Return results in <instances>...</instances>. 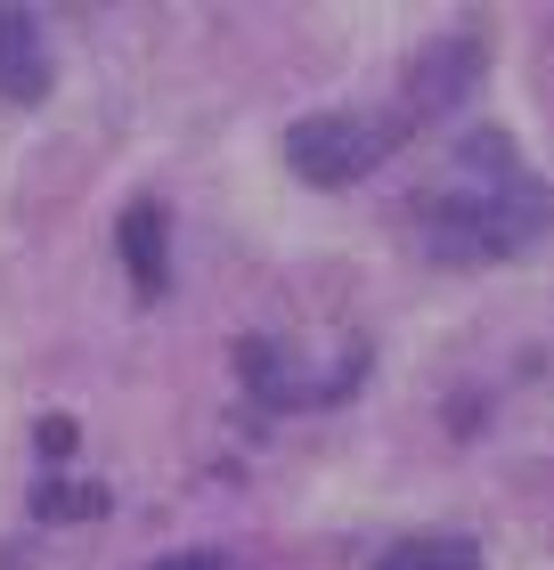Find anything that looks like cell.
<instances>
[{
	"instance_id": "1",
	"label": "cell",
	"mask_w": 554,
	"mask_h": 570,
	"mask_svg": "<svg viewBox=\"0 0 554 570\" xmlns=\"http://www.w3.org/2000/svg\"><path fill=\"white\" fill-rule=\"evenodd\" d=\"M416 237L448 269H489L554 237V188L514 155L506 131H473L448 147V164L416 188Z\"/></svg>"
},
{
	"instance_id": "2",
	"label": "cell",
	"mask_w": 554,
	"mask_h": 570,
	"mask_svg": "<svg viewBox=\"0 0 554 570\" xmlns=\"http://www.w3.org/2000/svg\"><path fill=\"white\" fill-rule=\"evenodd\" d=\"M391 139H400V122H383V115H302L285 131V164L310 188H351L391 155Z\"/></svg>"
},
{
	"instance_id": "3",
	"label": "cell",
	"mask_w": 554,
	"mask_h": 570,
	"mask_svg": "<svg viewBox=\"0 0 554 570\" xmlns=\"http://www.w3.org/2000/svg\"><path fill=\"white\" fill-rule=\"evenodd\" d=\"M482 66H489V49L473 41V33H457V41H432L425 58H416V82H408V122H432V115H448L457 98L482 82Z\"/></svg>"
},
{
	"instance_id": "4",
	"label": "cell",
	"mask_w": 554,
	"mask_h": 570,
	"mask_svg": "<svg viewBox=\"0 0 554 570\" xmlns=\"http://www.w3.org/2000/svg\"><path fill=\"white\" fill-rule=\"evenodd\" d=\"M49 82H58V66H49V41H41L33 9H0V98L41 107Z\"/></svg>"
},
{
	"instance_id": "5",
	"label": "cell",
	"mask_w": 554,
	"mask_h": 570,
	"mask_svg": "<svg viewBox=\"0 0 554 570\" xmlns=\"http://www.w3.org/2000/svg\"><path fill=\"white\" fill-rule=\"evenodd\" d=\"M123 269H130V285H139V302H155L172 285V220H164L155 196H139L123 213Z\"/></svg>"
},
{
	"instance_id": "6",
	"label": "cell",
	"mask_w": 554,
	"mask_h": 570,
	"mask_svg": "<svg viewBox=\"0 0 554 570\" xmlns=\"http://www.w3.org/2000/svg\"><path fill=\"white\" fill-rule=\"evenodd\" d=\"M376 570H489V562L465 530H425V538H400Z\"/></svg>"
},
{
	"instance_id": "7",
	"label": "cell",
	"mask_w": 554,
	"mask_h": 570,
	"mask_svg": "<svg viewBox=\"0 0 554 570\" xmlns=\"http://www.w3.org/2000/svg\"><path fill=\"white\" fill-rule=\"evenodd\" d=\"M98 513H107V489L98 481H66V473L33 481V522H98Z\"/></svg>"
},
{
	"instance_id": "8",
	"label": "cell",
	"mask_w": 554,
	"mask_h": 570,
	"mask_svg": "<svg viewBox=\"0 0 554 570\" xmlns=\"http://www.w3.org/2000/svg\"><path fill=\"white\" fill-rule=\"evenodd\" d=\"M66 449H74V424H66V416H49V424H41V456H49V464H58Z\"/></svg>"
},
{
	"instance_id": "9",
	"label": "cell",
	"mask_w": 554,
	"mask_h": 570,
	"mask_svg": "<svg viewBox=\"0 0 554 570\" xmlns=\"http://www.w3.org/2000/svg\"><path fill=\"white\" fill-rule=\"evenodd\" d=\"M147 570H229V562H213V554H164V562H147Z\"/></svg>"
}]
</instances>
